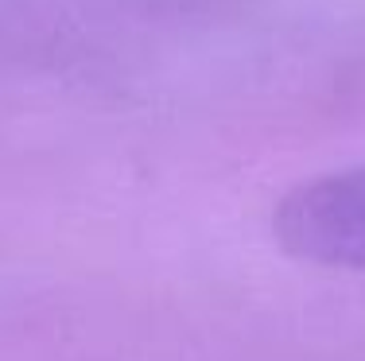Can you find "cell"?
<instances>
[{
    "instance_id": "6da1fadb",
    "label": "cell",
    "mask_w": 365,
    "mask_h": 361,
    "mask_svg": "<svg viewBox=\"0 0 365 361\" xmlns=\"http://www.w3.org/2000/svg\"><path fill=\"white\" fill-rule=\"evenodd\" d=\"M272 237L303 264L365 272V163L284 191L272 210Z\"/></svg>"
}]
</instances>
